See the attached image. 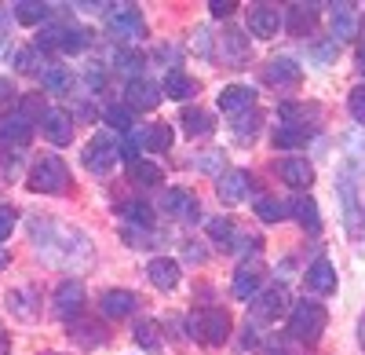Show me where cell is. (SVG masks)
Segmentation results:
<instances>
[{
    "mask_svg": "<svg viewBox=\"0 0 365 355\" xmlns=\"http://www.w3.org/2000/svg\"><path fill=\"white\" fill-rule=\"evenodd\" d=\"M325 326H329V311H325V304H318V301H299L296 308H292V315H289V337L292 341H307V344H314L322 334H325Z\"/></svg>",
    "mask_w": 365,
    "mask_h": 355,
    "instance_id": "6da1fadb",
    "label": "cell"
},
{
    "mask_svg": "<svg viewBox=\"0 0 365 355\" xmlns=\"http://www.w3.org/2000/svg\"><path fill=\"white\" fill-rule=\"evenodd\" d=\"M70 187V169L58 154H44L34 169H29V191L37 194H63Z\"/></svg>",
    "mask_w": 365,
    "mask_h": 355,
    "instance_id": "7a4b0ae2",
    "label": "cell"
},
{
    "mask_svg": "<svg viewBox=\"0 0 365 355\" xmlns=\"http://www.w3.org/2000/svg\"><path fill=\"white\" fill-rule=\"evenodd\" d=\"M190 337H197L201 344H223L230 337V315L223 308H201L187 319Z\"/></svg>",
    "mask_w": 365,
    "mask_h": 355,
    "instance_id": "3957f363",
    "label": "cell"
},
{
    "mask_svg": "<svg viewBox=\"0 0 365 355\" xmlns=\"http://www.w3.org/2000/svg\"><path fill=\"white\" fill-rule=\"evenodd\" d=\"M81 161H84L88 172H96V176L110 172V165L117 161V139H113V132H96V136H91V143L84 146Z\"/></svg>",
    "mask_w": 365,
    "mask_h": 355,
    "instance_id": "277c9868",
    "label": "cell"
},
{
    "mask_svg": "<svg viewBox=\"0 0 365 355\" xmlns=\"http://www.w3.org/2000/svg\"><path fill=\"white\" fill-rule=\"evenodd\" d=\"M110 29H113L120 41H139V37L146 34L143 11L132 8V4H113V11H110Z\"/></svg>",
    "mask_w": 365,
    "mask_h": 355,
    "instance_id": "5b68a950",
    "label": "cell"
},
{
    "mask_svg": "<svg viewBox=\"0 0 365 355\" xmlns=\"http://www.w3.org/2000/svg\"><path fill=\"white\" fill-rule=\"evenodd\" d=\"M161 213L194 224L201 209H197V198H194L190 191H182V187H165V191H161Z\"/></svg>",
    "mask_w": 365,
    "mask_h": 355,
    "instance_id": "8992f818",
    "label": "cell"
},
{
    "mask_svg": "<svg viewBox=\"0 0 365 355\" xmlns=\"http://www.w3.org/2000/svg\"><path fill=\"white\" fill-rule=\"evenodd\" d=\"M259 282H263V264H259V260H245V264L234 271L230 293H234L237 301H252L256 293H259Z\"/></svg>",
    "mask_w": 365,
    "mask_h": 355,
    "instance_id": "52a82bcc",
    "label": "cell"
},
{
    "mask_svg": "<svg viewBox=\"0 0 365 355\" xmlns=\"http://www.w3.org/2000/svg\"><path fill=\"white\" fill-rule=\"evenodd\" d=\"M285 308H289V293L282 286H270L267 293H256V297H252V315L259 322H274Z\"/></svg>",
    "mask_w": 365,
    "mask_h": 355,
    "instance_id": "ba28073f",
    "label": "cell"
},
{
    "mask_svg": "<svg viewBox=\"0 0 365 355\" xmlns=\"http://www.w3.org/2000/svg\"><path fill=\"white\" fill-rule=\"evenodd\" d=\"M125 96H128L125 106H132V110H154L161 103V84L146 81V77H132L128 88H125Z\"/></svg>",
    "mask_w": 365,
    "mask_h": 355,
    "instance_id": "9c48e42d",
    "label": "cell"
},
{
    "mask_svg": "<svg viewBox=\"0 0 365 355\" xmlns=\"http://www.w3.org/2000/svg\"><path fill=\"white\" fill-rule=\"evenodd\" d=\"M216 191H220V201H223V205H237L241 198H249V191H252V176H249L245 169H230L223 180L216 184Z\"/></svg>",
    "mask_w": 365,
    "mask_h": 355,
    "instance_id": "30bf717a",
    "label": "cell"
},
{
    "mask_svg": "<svg viewBox=\"0 0 365 355\" xmlns=\"http://www.w3.org/2000/svg\"><path fill=\"white\" fill-rule=\"evenodd\" d=\"M252 106H256V92H252L249 84H227L223 92H220V110L230 114V117L245 114V110H252Z\"/></svg>",
    "mask_w": 365,
    "mask_h": 355,
    "instance_id": "8fae6325",
    "label": "cell"
},
{
    "mask_svg": "<svg viewBox=\"0 0 365 355\" xmlns=\"http://www.w3.org/2000/svg\"><path fill=\"white\" fill-rule=\"evenodd\" d=\"M282 26L292 37H307L318 26V4H289V15L282 19Z\"/></svg>",
    "mask_w": 365,
    "mask_h": 355,
    "instance_id": "7c38bea8",
    "label": "cell"
},
{
    "mask_svg": "<svg viewBox=\"0 0 365 355\" xmlns=\"http://www.w3.org/2000/svg\"><path fill=\"white\" fill-rule=\"evenodd\" d=\"M41 125H44V136L55 143V146H66L73 143V117L66 110H48L41 117Z\"/></svg>",
    "mask_w": 365,
    "mask_h": 355,
    "instance_id": "4fadbf2b",
    "label": "cell"
},
{
    "mask_svg": "<svg viewBox=\"0 0 365 355\" xmlns=\"http://www.w3.org/2000/svg\"><path fill=\"white\" fill-rule=\"evenodd\" d=\"M263 77H267V84H274V88H296V84L303 81V66H296L292 59H274V63H267Z\"/></svg>",
    "mask_w": 365,
    "mask_h": 355,
    "instance_id": "5bb4252c",
    "label": "cell"
},
{
    "mask_svg": "<svg viewBox=\"0 0 365 355\" xmlns=\"http://www.w3.org/2000/svg\"><path fill=\"white\" fill-rule=\"evenodd\" d=\"M135 304H139V297H135L132 289H106L103 297H99V308H103V315H110V319H125V315H132Z\"/></svg>",
    "mask_w": 365,
    "mask_h": 355,
    "instance_id": "9a60e30c",
    "label": "cell"
},
{
    "mask_svg": "<svg viewBox=\"0 0 365 355\" xmlns=\"http://www.w3.org/2000/svg\"><path fill=\"white\" fill-rule=\"evenodd\" d=\"M278 176L289 187H296V191L314 184V169H311V161H303V158H282L278 161Z\"/></svg>",
    "mask_w": 365,
    "mask_h": 355,
    "instance_id": "2e32d148",
    "label": "cell"
},
{
    "mask_svg": "<svg viewBox=\"0 0 365 355\" xmlns=\"http://www.w3.org/2000/svg\"><path fill=\"white\" fill-rule=\"evenodd\" d=\"M81 308H84V286L81 282L70 279V282H63V286L55 289V311L63 315V319H73Z\"/></svg>",
    "mask_w": 365,
    "mask_h": 355,
    "instance_id": "e0dca14e",
    "label": "cell"
},
{
    "mask_svg": "<svg viewBox=\"0 0 365 355\" xmlns=\"http://www.w3.org/2000/svg\"><path fill=\"white\" fill-rule=\"evenodd\" d=\"M249 29H252V37H278V29H282L278 8H270V4L252 8L249 11Z\"/></svg>",
    "mask_w": 365,
    "mask_h": 355,
    "instance_id": "ac0fdd59",
    "label": "cell"
},
{
    "mask_svg": "<svg viewBox=\"0 0 365 355\" xmlns=\"http://www.w3.org/2000/svg\"><path fill=\"white\" fill-rule=\"evenodd\" d=\"M146 279L154 282L158 289H175L182 271H179V264L172 256H158V260H150V268H146Z\"/></svg>",
    "mask_w": 365,
    "mask_h": 355,
    "instance_id": "d6986e66",
    "label": "cell"
},
{
    "mask_svg": "<svg viewBox=\"0 0 365 355\" xmlns=\"http://www.w3.org/2000/svg\"><path fill=\"white\" fill-rule=\"evenodd\" d=\"M29 136H34V125L26 121V117L15 110V114H8V117H0V143H8V146H26L29 143Z\"/></svg>",
    "mask_w": 365,
    "mask_h": 355,
    "instance_id": "ffe728a7",
    "label": "cell"
},
{
    "mask_svg": "<svg viewBox=\"0 0 365 355\" xmlns=\"http://www.w3.org/2000/svg\"><path fill=\"white\" fill-rule=\"evenodd\" d=\"M307 289H311V293H322V297L336 289V268H332L325 256H318L311 268H307Z\"/></svg>",
    "mask_w": 365,
    "mask_h": 355,
    "instance_id": "44dd1931",
    "label": "cell"
},
{
    "mask_svg": "<svg viewBox=\"0 0 365 355\" xmlns=\"http://www.w3.org/2000/svg\"><path fill=\"white\" fill-rule=\"evenodd\" d=\"M161 92H165L168 99H175V103H187V99L197 92V81H194L190 74H182V70H168Z\"/></svg>",
    "mask_w": 365,
    "mask_h": 355,
    "instance_id": "7402d4cb",
    "label": "cell"
},
{
    "mask_svg": "<svg viewBox=\"0 0 365 355\" xmlns=\"http://www.w3.org/2000/svg\"><path fill=\"white\" fill-rule=\"evenodd\" d=\"M128 180L139 184V187H161V184H165V169H161L158 161L139 158V161L128 165Z\"/></svg>",
    "mask_w": 365,
    "mask_h": 355,
    "instance_id": "603a6c76",
    "label": "cell"
},
{
    "mask_svg": "<svg viewBox=\"0 0 365 355\" xmlns=\"http://www.w3.org/2000/svg\"><path fill=\"white\" fill-rule=\"evenodd\" d=\"M48 15H51V4H44V0H19V4H11V19L22 26L48 22Z\"/></svg>",
    "mask_w": 365,
    "mask_h": 355,
    "instance_id": "cb8c5ba5",
    "label": "cell"
},
{
    "mask_svg": "<svg viewBox=\"0 0 365 355\" xmlns=\"http://www.w3.org/2000/svg\"><path fill=\"white\" fill-rule=\"evenodd\" d=\"M358 29L354 4H332V41H351Z\"/></svg>",
    "mask_w": 365,
    "mask_h": 355,
    "instance_id": "d4e9b609",
    "label": "cell"
},
{
    "mask_svg": "<svg viewBox=\"0 0 365 355\" xmlns=\"http://www.w3.org/2000/svg\"><path fill=\"white\" fill-rule=\"evenodd\" d=\"M179 125H182V132H187V136H208L212 132V114L201 110V106H182Z\"/></svg>",
    "mask_w": 365,
    "mask_h": 355,
    "instance_id": "484cf974",
    "label": "cell"
},
{
    "mask_svg": "<svg viewBox=\"0 0 365 355\" xmlns=\"http://www.w3.org/2000/svg\"><path fill=\"white\" fill-rule=\"evenodd\" d=\"M314 129H303V125H278L274 129V146L278 151H296V146H307Z\"/></svg>",
    "mask_w": 365,
    "mask_h": 355,
    "instance_id": "4316f807",
    "label": "cell"
},
{
    "mask_svg": "<svg viewBox=\"0 0 365 355\" xmlns=\"http://www.w3.org/2000/svg\"><path fill=\"white\" fill-rule=\"evenodd\" d=\"M289 209H292V216L299 220V227H307L311 234H318L322 231V216H318V201L307 194V198H296L292 205H289Z\"/></svg>",
    "mask_w": 365,
    "mask_h": 355,
    "instance_id": "83f0119b",
    "label": "cell"
},
{
    "mask_svg": "<svg viewBox=\"0 0 365 355\" xmlns=\"http://www.w3.org/2000/svg\"><path fill=\"white\" fill-rule=\"evenodd\" d=\"M91 44V29L84 26H63V41H58V51H66V55H77Z\"/></svg>",
    "mask_w": 365,
    "mask_h": 355,
    "instance_id": "f1b7e54d",
    "label": "cell"
},
{
    "mask_svg": "<svg viewBox=\"0 0 365 355\" xmlns=\"http://www.w3.org/2000/svg\"><path fill=\"white\" fill-rule=\"evenodd\" d=\"M41 81H44V88H48V92H70V88H73V77H70V70H66V66H55V63H44V70H41Z\"/></svg>",
    "mask_w": 365,
    "mask_h": 355,
    "instance_id": "f546056e",
    "label": "cell"
},
{
    "mask_svg": "<svg viewBox=\"0 0 365 355\" xmlns=\"http://www.w3.org/2000/svg\"><path fill=\"white\" fill-rule=\"evenodd\" d=\"M205 231H208V239L216 242V246H223V249H230V246H234V239H237V231H234V224H230L227 216L208 220V224H205Z\"/></svg>",
    "mask_w": 365,
    "mask_h": 355,
    "instance_id": "4dcf8cb0",
    "label": "cell"
},
{
    "mask_svg": "<svg viewBox=\"0 0 365 355\" xmlns=\"http://www.w3.org/2000/svg\"><path fill=\"white\" fill-rule=\"evenodd\" d=\"M143 146H150L154 154H161V151H168L172 146V125H150V129H143Z\"/></svg>",
    "mask_w": 365,
    "mask_h": 355,
    "instance_id": "1f68e13d",
    "label": "cell"
},
{
    "mask_svg": "<svg viewBox=\"0 0 365 355\" xmlns=\"http://www.w3.org/2000/svg\"><path fill=\"white\" fill-rule=\"evenodd\" d=\"M120 213H125V220H132L143 231L154 227V205H146V201H128V205H120Z\"/></svg>",
    "mask_w": 365,
    "mask_h": 355,
    "instance_id": "d6a6232c",
    "label": "cell"
},
{
    "mask_svg": "<svg viewBox=\"0 0 365 355\" xmlns=\"http://www.w3.org/2000/svg\"><path fill=\"white\" fill-rule=\"evenodd\" d=\"M70 337L81 344V348H96L106 341V330H99L96 322H77V326H70Z\"/></svg>",
    "mask_w": 365,
    "mask_h": 355,
    "instance_id": "836d02e7",
    "label": "cell"
},
{
    "mask_svg": "<svg viewBox=\"0 0 365 355\" xmlns=\"http://www.w3.org/2000/svg\"><path fill=\"white\" fill-rule=\"evenodd\" d=\"M285 209H289V205L278 201V198H267V194L256 198V216H259L263 224H278V220H285V216H289Z\"/></svg>",
    "mask_w": 365,
    "mask_h": 355,
    "instance_id": "e575fe53",
    "label": "cell"
},
{
    "mask_svg": "<svg viewBox=\"0 0 365 355\" xmlns=\"http://www.w3.org/2000/svg\"><path fill=\"white\" fill-rule=\"evenodd\" d=\"M106 125H113L117 132H132V125H135V110L125 106V103L106 106Z\"/></svg>",
    "mask_w": 365,
    "mask_h": 355,
    "instance_id": "d590c367",
    "label": "cell"
},
{
    "mask_svg": "<svg viewBox=\"0 0 365 355\" xmlns=\"http://www.w3.org/2000/svg\"><path fill=\"white\" fill-rule=\"evenodd\" d=\"M259 110H245V114H237L234 117V136L237 139H256V132H259Z\"/></svg>",
    "mask_w": 365,
    "mask_h": 355,
    "instance_id": "8d00e7d4",
    "label": "cell"
},
{
    "mask_svg": "<svg viewBox=\"0 0 365 355\" xmlns=\"http://www.w3.org/2000/svg\"><path fill=\"white\" fill-rule=\"evenodd\" d=\"M113 66H117L120 74H128V77H139V70H143V55H139V51H128V48H120V51L113 55Z\"/></svg>",
    "mask_w": 365,
    "mask_h": 355,
    "instance_id": "74e56055",
    "label": "cell"
},
{
    "mask_svg": "<svg viewBox=\"0 0 365 355\" xmlns=\"http://www.w3.org/2000/svg\"><path fill=\"white\" fill-rule=\"evenodd\" d=\"M15 66H19V74H41V51L37 48H19L15 51Z\"/></svg>",
    "mask_w": 365,
    "mask_h": 355,
    "instance_id": "f35d334b",
    "label": "cell"
},
{
    "mask_svg": "<svg viewBox=\"0 0 365 355\" xmlns=\"http://www.w3.org/2000/svg\"><path fill=\"white\" fill-rule=\"evenodd\" d=\"M139 151H143V132H128L125 139L117 143V158H125L128 165L139 161Z\"/></svg>",
    "mask_w": 365,
    "mask_h": 355,
    "instance_id": "ab89813d",
    "label": "cell"
},
{
    "mask_svg": "<svg viewBox=\"0 0 365 355\" xmlns=\"http://www.w3.org/2000/svg\"><path fill=\"white\" fill-rule=\"evenodd\" d=\"M267 351H270V355H303L299 341H292L289 334H278V337H270V341H267Z\"/></svg>",
    "mask_w": 365,
    "mask_h": 355,
    "instance_id": "60d3db41",
    "label": "cell"
},
{
    "mask_svg": "<svg viewBox=\"0 0 365 355\" xmlns=\"http://www.w3.org/2000/svg\"><path fill=\"white\" fill-rule=\"evenodd\" d=\"M19 114L26 117L29 125H37L41 117L48 114V106H44V99H41V96H26V99H22V106H19Z\"/></svg>",
    "mask_w": 365,
    "mask_h": 355,
    "instance_id": "b9f144b4",
    "label": "cell"
},
{
    "mask_svg": "<svg viewBox=\"0 0 365 355\" xmlns=\"http://www.w3.org/2000/svg\"><path fill=\"white\" fill-rule=\"evenodd\" d=\"M135 341H139L143 348H158V344H161V330H158V322L143 319L139 326H135Z\"/></svg>",
    "mask_w": 365,
    "mask_h": 355,
    "instance_id": "7bdbcfd3",
    "label": "cell"
},
{
    "mask_svg": "<svg viewBox=\"0 0 365 355\" xmlns=\"http://www.w3.org/2000/svg\"><path fill=\"white\" fill-rule=\"evenodd\" d=\"M347 110H351V117L365 129V84H358V88H351V96H347Z\"/></svg>",
    "mask_w": 365,
    "mask_h": 355,
    "instance_id": "ee69618b",
    "label": "cell"
},
{
    "mask_svg": "<svg viewBox=\"0 0 365 355\" xmlns=\"http://www.w3.org/2000/svg\"><path fill=\"white\" fill-rule=\"evenodd\" d=\"M223 48H227V55H230V63H234V66L241 63V59H245V37H241L237 29L223 34Z\"/></svg>",
    "mask_w": 365,
    "mask_h": 355,
    "instance_id": "f6af8a7d",
    "label": "cell"
},
{
    "mask_svg": "<svg viewBox=\"0 0 365 355\" xmlns=\"http://www.w3.org/2000/svg\"><path fill=\"white\" fill-rule=\"evenodd\" d=\"M19 169H22V154L19 151H0V172H4L8 180L19 176Z\"/></svg>",
    "mask_w": 365,
    "mask_h": 355,
    "instance_id": "bcb514c9",
    "label": "cell"
},
{
    "mask_svg": "<svg viewBox=\"0 0 365 355\" xmlns=\"http://www.w3.org/2000/svg\"><path fill=\"white\" fill-rule=\"evenodd\" d=\"M15 220H19V213L11 209V205H0V242L15 231Z\"/></svg>",
    "mask_w": 365,
    "mask_h": 355,
    "instance_id": "7dc6e473",
    "label": "cell"
},
{
    "mask_svg": "<svg viewBox=\"0 0 365 355\" xmlns=\"http://www.w3.org/2000/svg\"><path fill=\"white\" fill-rule=\"evenodd\" d=\"M15 84L8 81V77H0V110H8V106H15Z\"/></svg>",
    "mask_w": 365,
    "mask_h": 355,
    "instance_id": "c3c4849f",
    "label": "cell"
},
{
    "mask_svg": "<svg viewBox=\"0 0 365 355\" xmlns=\"http://www.w3.org/2000/svg\"><path fill=\"white\" fill-rule=\"evenodd\" d=\"M234 8H237V0H212L208 4L212 19H227V15H234Z\"/></svg>",
    "mask_w": 365,
    "mask_h": 355,
    "instance_id": "681fc988",
    "label": "cell"
},
{
    "mask_svg": "<svg viewBox=\"0 0 365 355\" xmlns=\"http://www.w3.org/2000/svg\"><path fill=\"white\" fill-rule=\"evenodd\" d=\"M197 169H205V172H220V169H223V154H216V151L201 154V158H197Z\"/></svg>",
    "mask_w": 365,
    "mask_h": 355,
    "instance_id": "f907efd6",
    "label": "cell"
},
{
    "mask_svg": "<svg viewBox=\"0 0 365 355\" xmlns=\"http://www.w3.org/2000/svg\"><path fill=\"white\" fill-rule=\"evenodd\" d=\"M241 344H245V348L256 344V326H245V337H241Z\"/></svg>",
    "mask_w": 365,
    "mask_h": 355,
    "instance_id": "816d5d0a",
    "label": "cell"
},
{
    "mask_svg": "<svg viewBox=\"0 0 365 355\" xmlns=\"http://www.w3.org/2000/svg\"><path fill=\"white\" fill-rule=\"evenodd\" d=\"M4 268H8V253H4V249H0V271H4Z\"/></svg>",
    "mask_w": 365,
    "mask_h": 355,
    "instance_id": "f5cc1de1",
    "label": "cell"
},
{
    "mask_svg": "<svg viewBox=\"0 0 365 355\" xmlns=\"http://www.w3.org/2000/svg\"><path fill=\"white\" fill-rule=\"evenodd\" d=\"M4 351H8V337H4V334H0V355H4Z\"/></svg>",
    "mask_w": 365,
    "mask_h": 355,
    "instance_id": "db71d44e",
    "label": "cell"
},
{
    "mask_svg": "<svg viewBox=\"0 0 365 355\" xmlns=\"http://www.w3.org/2000/svg\"><path fill=\"white\" fill-rule=\"evenodd\" d=\"M358 63H361V70H365V48L358 51Z\"/></svg>",
    "mask_w": 365,
    "mask_h": 355,
    "instance_id": "11a10c76",
    "label": "cell"
},
{
    "mask_svg": "<svg viewBox=\"0 0 365 355\" xmlns=\"http://www.w3.org/2000/svg\"><path fill=\"white\" fill-rule=\"evenodd\" d=\"M361 344H365V319H361Z\"/></svg>",
    "mask_w": 365,
    "mask_h": 355,
    "instance_id": "9f6ffc18",
    "label": "cell"
},
{
    "mask_svg": "<svg viewBox=\"0 0 365 355\" xmlns=\"http://www.w3.org/2000/svg\"><path fill=\"white\" fill-rule=\"evenodd\" d=\"M44 355H58V351H44Z\"/></svg>",
    "mask_w": 365,
    "mask_h": 355,
    "instance_id": "6f0895ef",
    "label": "cell"
}]
</instances>
